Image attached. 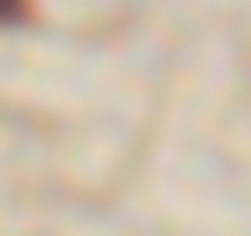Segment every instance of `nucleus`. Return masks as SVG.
<instances>
[{
	"mask_svg": "<svg viewBox=\"0 0 251 236\" xmlns=\"http://www.w3.org/2000/svg\"><path fill=\"white\" fill-rule=\"evenodd\" d=\"M15 8H23V0H0V15H15Z\"/></svg>",
	"mask_w": 251,
	"mask_h": 236,
	"instance_id": "f257e3e1",
	"label": "nucleus"
}]
</instances>
